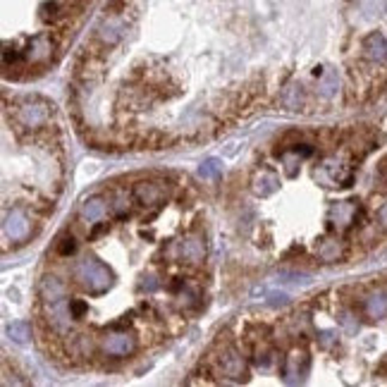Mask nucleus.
<instances>
[{"instance_id": "f257e3e1", "label": "nucleus", "mask_w": 387, "mask_h": 387, "mask_svg": "<svg viewBox=\"0 0 387 387\" xmlns=\"http://www.w3.org/2000/svg\"><path fill=\"white\" fill-rule=\"evenodd\" d=\"M72 275H75L77 285L91 294L106 292L108 285H110V273H108L106 265L96 261V258H84V261H80L75 265V270H72Z\"/></svg>"}, {"instance_id": "f03ea898", "label": "nucleus", "mask_w": 387, "mask_h": 387, "mask_svg": "<svg viewBox=\"0 0 387 387\" xmlns=\"http://www.w3.org/2000/svg\"><path fill=\"white\" fill-rule=\"evenodd\" d=\"M51 115H53V106H48L46 101L36 99L34 103L29 101L27 106H22L20 110L15 113V122L22 129L29 132H44L46 127H51Z\"/></svg>"}, {"instance_id": "7ed1b4c3", "label": "nucleus", "mask_w": 387, "mask_h": 387, "mask_svg": "<svg viewBox=\"0 0 387 387\" xmlns=\"http://www.w3.org/2000/svg\"><path fill=\"white\" fill-rule=\"evenodd\" d=\"M3 234L5 239H12L17 244H24L34 237L32 232V217H29L27 210L22 208H15L12 213L5 215V222H3Z\"/></svg>"}, {"instance_id": "20e7f679", "label": "nucleus", "mask_w": 387, "mask_h": 387, "mask_svg": "<svg viewBox=\"0 0 387 387\" xmlns=\"http://www.w3.org/2000/svg\"><path fill=\"white\" fill-rule=\"evenodd\" d=\"M361 60L366 65L387 63V36L383 32H368L361 39Z\"/></svg>"}, {"instance_id": "39448f33", "label": "nucleus", "mask_w": 387, "mask_h": 387, "mask_svg": "<svg viewBox=\"0 0 387 387\" xmlns=\"http://www.w3.org/2000/svg\"><path fill=\"white\" fill-rule=\"evenodd\" d=\"M101 352L103 356H110V359H122V356H132L139 349V340L134 335H127V332H120V335H108L103 337L101 342Z\"/></svg>"}, {"instance_id": "423d86ee", "label": "nucleus", "mask_w": 387, "mask_h": 387, "mask_svg": "<svg viewBox=\"0 0 387 387\" xmlns=\"http://www.w3.org/2000/svg\"><path fill=\"white\" fill-rule=\"evenodd\" d=\"M217 371L222 376H229V378H241L244 376V359L239 356V352L234 349V344H225L222 347L220 356H217Z\"/></svg>"}, {"instance_id": "0eeeda50", "label": "nucleus", "mask_w": 387, "mask_h": 387, "mask_svg": "<svg viewBox=\"0 0 387 387\" xmlns=\"http://www.w3.org/2000/svg\"><path fill=\"white\" fill-rule=\"evenodd\" d=\"M132 191H134L137 203H141V205H156V203H163V196H165V189H163L160 184H156V182H146V179H141V182H137L134 186H132Z\"/></svg>"}, {"instance_id": "6e6552de", "label": "nucleus", "mask_w": 387, "mask_h": 387, "mask_svg": "<svg viewBox=\"0 0 387 387\" xmlns=\"http://www.w3.org/2000/svg\"><path fill=\"white\" fill-rule=\"evenodd\" d=\"M308 371V356L306 352H294L285 356V361H282V376L287 380H299L301 376H306Z\"/></svg>"}, {"instance_id": "1a4fd4ad", "label": "nucleus", "mask_w": 387, "mask_h": 387, "mask_svg": "<svg viewBox=\"0 0 387 387\" xmlns=\"http://www.w3.org/2000/svg\"><path fill=\"white\" fill-rule=\"evenodd\" d=\"M39 296H41L44 304L65 299V282L56 275H44L41 277V282H39Z\"/></svg>"}, {"instance_id": "9d476101", "label": "nucleus", "mask_w": 387, "mask_h": 387, "mask_svg": "<svg viewBox=\"0 0 387 387\" xmlns=\"http://www.w3.org/2000/svg\"><path fill=\"white\" fill-rule=\"evenodd\" d=\"M179 258L186 263H201L205 256V241L201 237H186L184 241L177 244Z\"/></svg>"}, {"instance_id": "9b49d317", "label": "nucleus", "mask_w": 387, "mask_h": 387, "mask_svg": "<svg viewBox=\"0 0 387 387\" xmlns=\"http://www.w3.org/2000/svg\"><path fill=\"white\" fill-rule=\"evenodd\" d=\"M106 215H108V208L101 196H94V198H89V201H84L82 210H80V217L84 222H89V225H96V222L106 220Z\"/></svg>"}, {"instance_id": "f8f14e48", "label": "nucleus", "mask_w": 387, "mask_h": 387, "mask_svg": "<svg viewBox=\"0 0 387 387\" xmlns=\"http://www.w3.org/2000/svg\"><path fill=\"white\" fill-rule=\"evenodd\" d=\"M253 191L258 194V196H268V194H273L277 189V177H275V172H270V170H261V172H256V177H253Z\"/></svg>"}, {"instance_id": "ddd939ff", "label": "nucleus", "mask_w": 387, "mask_h": 387, "mask_svg": "<svg viewBox=\"0 0 387 387\" xmlns=\"http://www.w3.org/2000/svg\"><path fill=\"white\" fill-rule=\"evenodd\" d=\"M318 258L323 263H337L344 258V246L342 241H323L318 246Z\"/></svg>"}, {"instance_id": "4468645a", "label": "nucleus", "mask_w": 387, "mask_h": 387, "mask_svg": "<svg viewBox=\"0 0 387 387\" xmlns=\"http://www.w3.org/2000/svg\"><path fill=\"white\" fill-rule=\"evenodd\" d=\"M364 308H366V313H368L371 318H383L385 313H387V294H385V292L371 294V296L366 299Z\"/></svg>"}, {"instance_id": "2eb2a0df", "label": "nucleus", "mask_w": 387, "mask_h": 387, "mask_svg": "<svg viewBox=\"0 0 387 387\" xmlns=\"http://www.w3.org/2000/svg\"><path fill=\"white\" fill-rule=\"evenodd\" d=\"M56 256H60V258H70L72 253L77 251V237L72 232H68V234H63L58 241H56Z\"/></svg>"}, {"instance_id": "dca6fc26", "label": "nucleus", "mask_w": 387, "mask_h": 387, "mask_svg": "<svg viewBox=\"0 0 387 387\" xmlns=\"http://www.w3.org/2000/svg\"><path fill=\"white\" fill-rule=\"evenodd\" d=\"M10 335L15 337L17 342H27V337H32V328L27 323H12Z\"/></svg>"}, {"instance_id": "f3484780", "label": "nucleus", "mask_w": 387, "mask_h": 387, "mask_svg": "<svg viewBox=\"0 0 387 387\" xmlns=\"http://www.w3.org/2000/svg\"><path fill=\"white\" fill-rule=\"evenodd\" d=\"M201 177H215L217 172H220V167H217V160H208V163H203L201 165Z\"/></svg>"}, {"instance_id": "a211bd4d", "label": "nucleus", "mask_w": 387, "mask_h": 387, "mask_svg": "<svg viewBox=\"0 0 387 387\" xmlns=\"http://www.w3.org/2000/svg\"><path fill=\"white\" fill-rule=\"evenodd\" d=\"M376 217H378V225L387 229V201H385V203H383V205H380V208H378Z\"/></svg>"}, {"instance_id": "6ab92c4d", "label": "nucleus", "mask_w": 387, "mask_h": 387, "mask_svg": "<svg viewBox=\"0 0 387 387\" xmlns=\"http://www.w3.org/2000/svg\"><path fill=\"white\" fill-rule=\"evenodd\" d=\"M378 376H383V378H387V356L383 361L378 364Z\"/></svg>"}]
</instances>
